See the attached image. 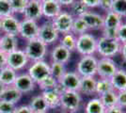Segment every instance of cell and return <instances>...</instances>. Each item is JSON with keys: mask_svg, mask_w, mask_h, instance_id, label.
Returning <instances> with one entry per match:
<instances>
[{"mask_svg": "<svg viewBox=\"0 0 126 113\" xmlns=\"http://www.w3.org/2000/svg\"><path fill=\"white\" fill-rule=\"evenodd\" d=\"M34 1H38V2H40V3H42V2H43L44 0H34Z\"/></svg>", "mask_w": 126, "mask_h": 113, "instance_id": "50", "label": "cell"}, {"mask_svg": "<svg viewBox=\"0 0 126 113\" xmlns=\"http://www.w3.org/2000/svg\"><path fill=\"white\" fill-rule=\"evenodd\" d=\"M50 72H51V75L53 77H55L58 81L63 76V75L67 72V70H66L65 64L52 61L50 63Z\"/></svg>", "mask_w": 126, "mask_h": 113, "instance_id": "33", "label": "cell"}, {"mask_svg": "<svg viewBox=\"0 0 126 113\" xmlns=\"http://www.w3.org/2000/svg\"><path fill=\"white\" fill-rule=\"evenodd\" d=\"M111 11L122 18H126V0H114Z\"/></svg>", "mask_w": 126, "mask_h": 113, "instance_id": "36", "label": "cell"}, {"mask_svg": "<svg viewBox=\"0 0 126 113\" xmlns=\"http://www.w3.org/2000/svg\"><path fill=\"white\" fill-rule=\"evenodd\" d=\"M98 59L94 55L82 56L76 64V73L81 77L83 76H96L97 75Z\"/></svg>", "mask_w": 126, "mask_h": 113, "instance_id": "5", "label": "cell"}, {"mask_svg": "<svg viewBox=\"0 0 126 113\" xmlns=\"http://www.w3.org/2000/svg\"><path fill=\"white\" fill-rule=\"evenodd\" d=\"M19 29H20V20L18 18H16L14 14L2 18L0 32H2L3 34H10V35L18 36Z\"/></svg>", "mask_w": 126, "mask_h": 113, "instance_id": "15", "label": "cell"}, {"mask_svg": "<svg viewBox=\"0 0 126 113\" xmlns=\"http://www.w3.org/2000/svg\"><path fill=\"white\" fill-rule=\"evenodd\" d=\"M16 105L0 100V113H13Z\"/></svg>", "mask_w": 126, "mask_h": 113, "instance_id": "39", "label": "cell"}, {"mask_svg": "<svg viewBox=\"0 0 126 113\" xmlns=\"http://www.w3.org/2000/svg\"><path fill=\"white\" fill-rule=\"evenodd\" d=\"M123 23V18L112 11H106L104 15V27L103 28H112L118 29Z\"/></svg>", "mask_w": 126, "mask_h": 113, "instance_id": "23", "label": "cell"}, {"mask_svg": "<svg viewBox=\"0 0 126 113\" xmlns=\"http://www.w3.org/2000/svg\"><path fill=\"white\" fill-rule=\"evenodd\" d=\"M114 91L113 87L111 85L110 79H104V78H99L96 82V89H95V94L98 96H101L106 92Z\"/></svg>", "mask_w": 126, "mask_h": 113, "instance_id": "31", "label": "cell"}, {"mask_svg": "<svg viewBox=\"0 0 126 113\" xmlns=\"http://www.w3.org/2000/svg\"><path fill=\"white\" fill-rule=\"evenodd\" d=\"M42 17L53 20L62 11V7L57 0H44L42 2Z\"/></svg>", "mask_w": 126, "mask_h": 113, "instance_id": "16", "label": "cell"}, {"mask_svg": "<svg viewBox=\"0 0 126 113\" xmlns=\"http://www.w3.org/2000/svg\"><path fill=\"white\" fill-rule=\"evenodd\" d=\"M82 103V96L76 91H63L60 94V107L63 111L76 113Z\"/></svg>", "mask_w": 126, "mask_h": 113, "instance_id": "3", "label": "cell"}, {"mask_svg": "<svg viewBox=\"0 0 126 113\" xmlns=\"http://www.w3.org/2000/svg\"><path fill=\"white\" fill-rule=\"evenodd\" d=\"M81 76L76 72H66L58 80V84L64 91H76L78 92Z\"/></svg>", "mask_w": 126, "mask_h": 113, "instance_id": "12", "label": "cell"}, {"mask_svg": "<svg viewBox=\"0 0 126 113\" xmlns=\"http://www.w3.org/2000/svg\"><path fill=\"white\" fill-rule=\"evenodd\" d=\"M69 8H70L69 12H70V14L74 17V18L82 17L87 11H89V9L80 0H75Z\"/></svg>", "mask_w": 126, "mask_h": 113, "instance_id": "30", "label": "cell"}, {"mask_svg": "<svg viewBox=\"0 0 126 113\" xmlns=\"http://www.w3.org/2000/svg\"><path fill=\"white\" fill-rule=\"evenodd\" d=\"M1 23H2V18L0 17V29H1Z\"/></svg>", "mask_w": 126, "mask_h": 113, "instance_id": "51", "label": "cell"}, {"mask_svg": "<svg viewBox=\"0 0 126 113\" xmlns=\"http://www.w3.org/2000/svg\"><path fill=\"white\" fill-rule=\"evenodd\" d=\"M120 54L123 60H126V43H121V50H120Z\"/></svg>", "mask_w": 126, "mask_h": 113, "instance_id": "48", "label": "cell"}, {"mask_svg": "<svg viewBox=\"0 0 126 113\" xmlns=\"http://www.w3.org/2000/svg\"><path fill=\"white\" fill-rule=\"evenodd\" d=\"M111 85L115 92H119L126 90V70L119 68L115 75L110 78Z\"/></svg>", "mask_w": 126, "mask_h": 113, "instance_id": "22", "label": "cell"}, {"mask_svg": "<svg viewBox=\"0 0 126 113\" xmlns=\"http://www.w3.org/2000/svg\"><path fill=\"white\" fill-rule=\"evenodd\" d=\"M39 24L37 21H33L29 19H23L20 21V29H19V36L25 39L26 42L38 38L39 33Z\"/></svg>", "mask_w": 126, "mask_h": 113, "instance_id": "11", "label": "cell"}, {"mask_svg": "<svg viewBox=\"0 0 126 113\" xmlns=\"http://www.w3.org/2000/svg\"><path fill=\"white\" fill-rule=\"evenodd\" d=\"M7 66V54L0 50V69Z\"/></svg>", "mask_w": 126, "mask_h": 113, "instance_id": "46", "label": "cell"}, {"mask_svg": "<svg viewBox=\"0 0 126 113\" xmlns=\"http://www.w3.org/2000/svg\"><path fill=\"white\" fill-rule=\"evenodd\" d=\"M0 40H1V34H0Z\"/></svg>", "mask_w": 126, "mask_h": 113, "instance_id": "54", "label": "cell"}, {"mask_svg": "<svg viewBox=\"0 0 126 113\" xmlns=\"http://www.w3.org/2000/svg\"><path fill=\"white\" fill-rule=\"evenodd\" d=\"M13 15L9 0H0V17L4 18Z\"/></svg>", "mask_w": 126, "mask_h": 113, "instance_id": "37", "label": "cell"}, {"mask_svg": "<svg viewBox=\"0 0 126 113\" xmlns=\"http://www.w3.org/2000/svg\"><path fill=\"white\" fill-rule=\"evenodd\" d=\"M61 113H69V112H66V111H63V112H61Z\"/></svg>", "mask_w": 126, "mask_h": 113, "instance_id": "52", "label": "cell"}, {"mask_svg": "<svg viewBox=\"0 0 126 113\" xmlns=\"http://www.w3.org/2000/svg\"><path fill=\"white\" fill-rule=\"evenodd\" d=\"M18 49V38L14 35L3 34L0 40V50L5 54H10Z\"/></svg>", "mask_w": 126, "mask_h": 113, "instance_id": "20", "label": "cell"}, {"mask_svg": "<svg viewBox=\"0 0 126 113\" xmlns=\"http://www.w3.org/2000/svg\"><path fill=\"white\" fill-rule=\"evenodd\" d=\"M42 97L44 98L45 102L47 103L49 109H55L60 107V94L59 92L55 88L53 90H47V91H42Z\"/></svg>", "mask_w": 126, "mask_h": 113, "instance_id": "21", "label": "cell"}, {"mask_svg": "<svg viewBox=\"0 0 126 113\" xmlns=\"http://www.w3.org/2000/svg\"><path fill=\"white\" fill-rule=\"evenodd\" d=\"M29 62L26 53L22 49H16L15 51L7 55V66L18 72L25 69Z\"/></svg>", "mask_w": 126, "mask_h": 113, "instance_id": "10", "label": "cell"}, {"mask_svg": "<svg viewBox=\"0 0 126 113\" xmlns=\"http://www.w3.org/2000/svg\"><path fill=\"white\" fill-rule=\"evenodd\" d=\"M22 96H23V94L16 88H14L13 86H10L5 88L4 92H2V94L0 96V100L16 105L21 100Z\"/></svg>", "mask_w": 126, "mask_h": 113, "instance_id": "24", "label": "cell"}, {"mask_svg": "<svg viewBox=\"0 0 126 113\" xmlns=\"http://www.w3.org/2000/svg\"><path fill=\"white\" fill-rule=\"evenodd\" d=\"M74 19V18L70 14L69 11H62L58 16L55 17L51 21L59 35H64L71 32Z\"/></svg>", "mask_w": 126, "mask_h": 113, "instance_id": "9", "label": "cell"}, {"mask_svg": "<svg viewBox=\"0 0 126 113\" xmlns=\"http://www.w3.org/2000/svg\"><path fill=\"white\" fill-rule=\"evenodd\" d=\"M89 28H88V27H87V25H86V23L84 22L82 17L74 18L71 32L74 34L75 36H79V35L85 34V33L89 32Z\"/></svg>", "mask_w": 126, "mask_h": 113, "instance_id": "32", "label": "cell"}, {"mask_svg": "<svg viewBox=\"0 0 126 113\" xmlns=\"http://www.w3.org/2000/svg\"><path fill=\"white\" fill-rule=\"evenodd\" d=\"M117 40L121 43H126V22H123L117 29Z\"/></svg>", "mask_w": 126, "mask_h": 113, "instance_id": "38", "label": "cell"}, {"mask_svg": "<svg viewBox=\"0 0 126 113\" xmlns=\"http://www.w3.org/2000/svg\"><path fill=\"white\" fill-rule=\"evenodd\" d=\"M117 92L115 91H111L99 96V99L101 100L102 104L104 105L106 109L110 108L112 107L118 106V96H117Z\"/></svg>", "mask_w": 126, "mask_h": 113, "instance_id": "28", "label": "cell"}, {"mask_svg": "<svg viewBox=\"0 0 126 113\" xmlns=\"http://www.w3.org/2000/svg\"><path fill=\"white\" fill-rule=\"evenodd\" d=\"M29 108H31L33 113L38 112H47L49 110V107H48L47 103L45 102L44 98L42 97V94L36 95L30 100V102L28 104Z\"/></svg>", "mask_w": 126, "mask_h": 113, "instance_id": "26", "label": "cell"}, {"mask_svg": "<svg viewBox=\"0 0 126 113\" xmlns=\"http://www.w3.org/2000/svg\"><path fill=\"white\" fill-rule=\"evenodd\" d=\"M13 113H33L31 108H29L28 105H22V106H16L14 112Z\"/></svg>", "mask_w": 126, "mask_h": 113, "instance_id": "44", "label": "cell"}, {"mask_svg": "<svg viewBox=\"0 0 126 113\" xmlns=\"http://www.w3.org/2000/svg\"><path fill=\"white\" fill-rule=\"evenodd\" d=\"M76 39L77 36H75L74 34L72 32L64 34L59 38V44H61L65 48L70 50L71 52L75 51V47H76Z\"/></svg>", "mask_w": 126, "mask_h": 113, "instance_id": "29", "label": "cell"}, {"mask_svg": "<svg viewBox=\"0 0 126 113\" xmlns=\"http://www.w3.org/2000/svg\"><path fill=\"white\" fill-rule=\"evenodd\" d=\"M106 108L102 104L99 97L89 100L85 106V113H105Z\"/></svg>", "mask_w": 126, "mask_h": 113, "instance_id": "27", "label": "cell"}, {"mask_svg": "<svg viewBox=\"0 0 126 113\" xmlns=\"http://www.w3.org/2000/svg\"><path fill=\"white\" fill-rule=\"evenodd\" d=\"M61 7H70L75 0H57Z\"/></svg>", "mask_w": 126, "mask_h": 113, "instance_id": "47", "label": "cell"}, {"mask_svg": "<svg viewBox=\"0 0 126 113\" xmlns=\"http://www.w3.org/2000/svg\"><path fill=\"white\" fill-rule=\"evenodd\" d=\"M5 88H6V87L4 86V85H3V84H2L1 82H0V96H1V94H2V92H4V90H5Z\"/></svg>", "mask_w": 126, "mask_h": 113, "instance_id": "49", "label": "cell"}, {"mask_svg": "<svg viewBox=\"0 0 126 113\" xmlns=\"http://www.w3.org/2000/svg\"><path fill=\"white\" fill-rule=\"evenodd\" d=\"M121 43L117 39H106L101 36L97 39V50L96 53L101 58L112 59L116 55L120 54Z\"/></svg>", "mask_w": 126, "mask_h": 113, "instance_id": "2", "label": "cell"}, {"mask_svg": "<svg viewBox=\"0 0 126 113\" xmlns=\"http://www.w3.org/2000/svg\"><path fill=\"white\" fill-rule=\"evenodd\" d=\"M71 58L72 52L59 43L55 45L50 52V59L53 62H58L66 65L70 61Z\"/></svg>", "mask_w": 126, "mask_h": 113, "instance_id": "17", "label": "cell"}, {"mask_svg": "<svg viewBox=\"0 0 126 113\" xmlns=\"http://www.w3.org/2000/svg\"><path fill=\"white\" fill-rule=\"evenodd\" d=\"M27 74L31 77L33 81L38 85L42 80L51 75L50 72V63L45 60L34 61L27 69Z\"/></svg>", "mask_w": 126, "mask_h": 113, "instance_id": "6", "label": "cell"}, {"mask_svg": "<svg viewBox=\"0 0 126 113\" xmlns=\"http://www.w3.org/2000/svg\"><path fill=\"white\" fill-rule=\"evenodd\" d=\"M58 81L55 77H53L52 75H50L47 78H45L44 80H42L41 83H39L38 86L40 88V90L42 92V91H47V90H53L58 86Z\"/></svg>", "mask_w": 126, "mask_h": 113, "instance_id": "35", "label": "cell"}, {"mask_svg": "<svg viewBox=\"0 0 126 113\" xmlns=\"http://www.w3.org/2000/svg\"><path fill=\"white\" fill-rule=\"evenodd\" d=\"M24 51L27 59L32 62L44 60L47 55V45L42 43L39 38H35L26 42Z\"/></svg>", "mask_w": 126, "mask_h": 113, "instance_id": "1", "label": "cell"}, {"mask_svg": "<svg viewBox=\"0 0 126 113\" xmlns=\"http://www.w3.org/2000/svg\"><path fill=\"white\" fill-rule=\"evenodd\" d=\"M17 76V72L9 66H5L0 69V82L5 87L12 86Z\"/></svg>", "mask_w": 126, "mask_h": 113, "instance_id": "25", "label": "cell"}, {"mask_svg": "<svg viewBox=\"0 0 126 113\" xmlns=\"http://www.w3.org/2000/svg\"><path fill=\"white\" fill-rule=\"evenodd\" d=\"M102 36L106 39H117V29L102 28Z\"/></svg>", "mask_w": 126, "mask_h": 113, "instance_id": "40", "label": "cell"}, {"mask_svg": "<svg viewBox=\"0 0 126 113\" xmlns=\"http://www.w3.org/2000/svg\"><path fill=\"white\" fill-rule=\"evenodd\" d=\"M119 69L118 65L113 59L109 58H100L98 59L97 64V75L99 78L110 79L115 75L117 70Z\"/></svg>", "mask_w": 126, "mask_h": 113, "instance_id": "8", "label": "cell"}, {"mask_svg": "<svg viewBox=\"0 0 126 113\" xmlns=\"http://www.w3.org/2000/svg\"><path fill=\"white\" fill-rule=\"evenodd\" d=\"M12 86L16 88L22 94H25V93H29L33 92L35 90L36 83L33 81V79L27 73H25L21 75H17Z\"/></svg>", "mask_w": 126, "mask_h": 113, "instance_id": "13", "label": "cell"}, {"mask_svg": "<svg viewBox=\"0 0 126 113\" xmlns=\"http://www.w3.org/2000/svg\"><path fill=\"white\" fill-rule=\"evenodd\" d=\"M89 10L98 8L100 5V0H80Z\"/></svg>", "mask_w": 126, "mask_h": 113, "instance_id": "43", "label": "cell"}, {"mask_svg": "<svg viewBox=\"0 0 126 113\" xmlns=\"http://www.w3.org/2000/svg\"><path fill=\"white\" fill-rule=\"evenodd\" d=\"M89 30H101L104 27V15L89 10L82 16Z\"/></svg>", "mask_w": 126, "mask_h": 113, "instance_id": "14", "label": "cell"}, {"mask_svg": "<svg viewBox=\"0 0 126 113\" xmlns=\"http://www.w3.org/2000/svg\"><path fill=\"white\" fill-rule=\"evenodd\" d=\"M59 36H60L59 33L53 26L51 20H47L46 22H44L39 27L38 38L46 45L57 43L59 40Z\"/></svg>", "mask_w": 126, "mask_h": 113, "instance_id": "7", "label": "cell"}, {"mask_svg": "<svg viewBox=\"0 0 126 113\" xmlns=\"http://www.w3.org/2000/svg\"><path fill=\"white\" fill-rule=\"evenodd\" d=\"M96 82H97V79L95 76H83V77H81L78 92L81 95L84 94L87 96H90V95L95 94Z\"/></svg>", "mask_w": 126, "mask_h": 113, "instance_id": "19", "label": "cell"}, {"mask_svg": "<svg viewBox=\"0 0 126 113\" xmlns=\"http://www.w3.org/2000/svg\"><path fill=\"white\" fill-rule=\"evenodd\" d=\"M118 96V106L121 107V108L125 109L126 108V90L121 91V92H117Z\"/></svg>", "mask_w": 126, "mask_h": 113, "instance_id": "41", "label": "cell"}, {"mask_svg": "<svg viewBox=\"0 0 126 113\" xmlns=\"http://www.w3.org/2000/svg\"><path fill=\"white\" fill-rule=\"evenodd\" d=\"M9 1H10V4H11L13 14L14 13H21V14H23L26 5L29 2V0H9Z\"/></svg>", "mask_w": 126, "mask_h": 113, "instance_id": "34", "label": "cell"}, {"mask_svg": "<svg viewBox=\"0 0 126 113\" xmlns=\"http://www.w3.org/2000/svg\"><path fill=\"white\" fill-rule=\"evenodd\" d=\"M38 113H47V112H38Z\"/></svg>", "mask_w": 126, "mask_h": 113, "instance_id": "53", "label": "cell"}, {"mask_svg": "<svg viewBox=\"0 0 126 113\" xmlns=\"http://www.w3.org/2000/svg\"><path fill=\"white\" fill-rule=\"evenodd\" d=\"M97 38L91 33L87 32L77 36L75 51L81 56H92L96 54Z\"/></svg>", "mask_w": 126, "mask_h": 113, "instance_id": "4", "label": "cell"}, {"mask_svg": "<svg viewBox=\"0 0 126 113\" xmlns=\"http://www.w3.org/2000/svg\"><path fill=\"white\" fill-rule=\"evenodd\" d=\"M23 15L25 19H29L33 21H39L42 18V3L29 0L28 4L26 5L25 11L23 12Z\"/></svg>", "mask_w": 126, "mask_h": 113, "instance_id": "18", "label": "cell"}, {"mask_svg": "<svg viewBox=\"0 0 126 113\" xmlns=\"http://www.w3.org/2000/svg\"><path fill=\"white\" fill-rule=\"evenodd\" d=\"M113 3H114V0H100L99 8L106 12V11H109L112 10Z\"/></svg>", "mask_w": 126, "mask_h": 113, "instance_id": "42", "label": "cell"}, {"mask_svg": "<svg viewBox=\"0 0 126 113\" xmlns=\"http://www.w3.org/2000/svg\"><path fill=\"white\" fill-rule=\"evenodd\" d=\"M105 113H126L123 108H121L119 106H115L110 108H107L105 110Z\"/></svg>", "mask_w": 126, "mask_h": 113, "instance_id": "45", "label": "cell"}]
</instances>
